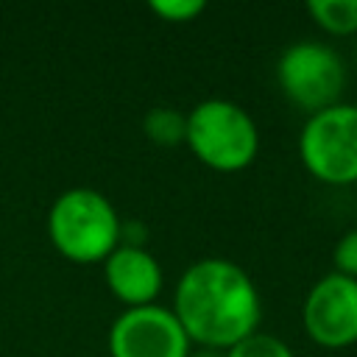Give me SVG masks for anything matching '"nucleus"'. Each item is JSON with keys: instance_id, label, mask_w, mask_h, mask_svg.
<instances>
[{"instance_id": "9", "label": "nucleus", "mask_w": 357, "mask_h": 357, "mask_svg": "<svg viewBox=\"0 0 357 357\" xmlns=\"http://www.w3.org/2000/svg\"><path fill=\"white\" fill-rule=\"evenodd\" d=\"M142 131L151 142L173 148L178 142H184L187 134V114H181L173 106H153L145 117H142Z\"/></svg>"}, {"instance_id": "2", "label": "nucleus", "mask_w": 357, "mask_h": 357, "mask_svg": "<svg viewBox=\"0 0 357 357\" xmlns=\"http://www.w3.org/2000/svg\"><path fill=\"white\" fill-rule=\"evenodd\" d=\"M120 226L123 220L114 204L92 187H70L47 209L53 248L81 265L103 262L120 245Z\"/></svg>"}, {"instance_id": "12", "label": "nucleus", "mask_w": 357, "mask_h": 357, "mask_svg": "<svg viewBox=\"0 0 357 357\" xmlns=\"http://www.w3.org/2000/svg\"><path fill=\"white\" fill-rule=\"evenodd\" d=\"M204 0H153L151 11L165 22H192L204 14Z\"/></svg>"}, {"instance_id": "3", "label": "nucleus", "mask_w": 357, "mask_h": 357, "mask_svg": "<svg viewBox=\"0 0 357 357\" xmlns=\"http://www.w3.org/2000/svg\"><path fill=\"white\" fill-rule=\"evenodd\" d=\"M184 142L201 165L218 173H237L257 159L259 131L240 103L206 98L190 109Z\"/></svg>"}, {"instance_id": "6", "label": "nucleus", "mask_w": 357, "mask_h": 357, "mask_svg": "<svg viewBox=\"0 0 357 357\" xmlns=\"http://www.w3.org/2000/svg\"><path fill=\"white\" fill-rule=\"evenodd\" d=\"M112 357H190V337L184 335L173 310L148 304L123 310L109 329Z\"/></svg>"}, {"instance_id": "10", "label": "nucleus", "mask_w": 357, "mask_h": 357, "mask_svg": "<svg viewBox=\"0 0 357 357\" xmlns=\"http://www.w3.org/2000/svg\"><path fill=\"white\" fill-rule=\"evenodd\" d=\"M310 17L332 36H346L357 31V0H312L307 6Z\"/></svg>"}, {"instance_id": "14", "label": "nucleus", "mask_w": 357, "mask_h": 357, "mask_svg": "<svg viewBox=\"0 0 357 357\" xmlns=\"http://www.w3.org/2000/svg\"><path fill=\"white\" fill-rule=\"evenodd\" d=\"M190 357H223V351H215V349H201V351H195V354H190Z\"/></svg>"}, {"instance_id": "5", "label": "nucleus", "mask_w": 357, "mask_h": 357, "mask_svg": "<svg viewBox=\"0 0 357 357\" xmlns=\"http://www.w3.org/2000/svg\"><path fill=\"white\" fill-rule=\"evenodd\" d=\"M276 81L298 109L315 114L340 103V92L346 86V64L329 45L304 39L282 50L276 61Z\"/></svg>"}, {"instance_id": "4", "label": "nucleus", "mask_w": 357, "mask_h": 357, "mask_svg": "<svg viewBox=\"0 0 357 357\" xmlns=\"http://www.w3.org/2000/svg\"><path fill=\"white\" fill-rule=\"evenodd\" d=\"M298 156L324 184L357 181V103H335L307 117L298 134Z\"/></svg>"}, {"instance_id": "1", "label": "nucleus", "mask_w": 357, "mask_h": 357, "mask_svg": "<svg viewBox=\"0 0 357 357\" xmlns=\"http://www.w3.org/2000/svg\"><path fill=\"white\" fill-rule=\"evenodd\" d=\"M173 315L190 343L226 351L257 332L259 293L254 279L237 262L204 257L178 276Z\"/></svg>"}, {"instance_id": "8", "label": "nucleus", "mask_w": 357, "mask_h": 357, "mask_svg": "<svg viewBox=\"0 0 357 357\" xmlns=\"http://www.w3.org/2000/svg\"><path fill=\"white\" fill-rule=\"evenodd\" d=\"M103 279L126 310L148 307L162 290V265L145 245H117L103 259Z\"/></svg>"}, {"instance_id": "11", "label": "nucleus", "mask_w": 357, "mask_h": 357, "mask_svg": "<svg viewBox=\"0 0 357 357\" xmlns=\"http://www.w3.org/2000/svg\"><path fill=\"white\" fill-rule=\"evenodd\" d=\"M223 357H296V354L284 340L265 332H254L240 343H234L231 349H226Z\"/></svg>"}, {"instance_id": "7", "label": "nucleus", "mask_w": 357, "mask_h": 357, "mask_svg": "<svg viewBox=\"0 0 357 357\" xmlns=\"http://www.w3.org/2000/svg\"><path fill=\"white\" fill-rule=\"evenodd\" d=\"M304 329L324 349H346L357 343V279L343 273L321 276L301 310Z\"/></svg>"}, {"instance_id": "13", "label": "nucleus", "mask_w": 357, "mask_h": 357, "mask_svg": "<svg viewBox=\"0 0 357 357\" xmlns=\"http://www.w3.org/2000/svg\"><path fill=\"white\" fill-rule=\"evenodd\" d=\"M332 262H335V273H343V276L357 279V226L349 229V231L335 243Z\"/></svg>"}]
</instances>
